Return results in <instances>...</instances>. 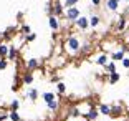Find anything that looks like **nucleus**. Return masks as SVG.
<instances>
[{"label": "nucleus", "instance_id": "7", "mask_svg": "<svg viewBox=\"0 0 129 121\" xmlns=\"http://www.w3.org/2000/svg\"><path fill=\"white\" fill-rule=\"evenodd\" d=\"M127 17H124V15H121L118 18V22H116V25H114V28H116V32H119V33H121V32H124L126 28H127Z\"/></svg>", "mask_w": 129, "mask_h": 121}, {"label": "nucleus", "instance_id": "27", "mask_svg": "<svg viewBox=\"0 0 129 121\" xmlns=\"http://www.w3.org/2000/svg\"><path fill=\"white\" fill-rule=\"evenodd\" d=\"M78 2H80V0H63L61 4H63L64 8H70V7H76V5H78Z\"/></svg>", "mask_w": 129, "mask_h": 121}, {"label": "nucleus", "instance_id": "8", "mask_svg": "<svg viewBox=\"0 0 129 121\" xmlns=\"http://www.w3.org/2000/svg\"><path fill=\"white\" fill-rule=\"evenodd\" d=\"M129 48H126V46H121L119 50H116V52L111 55V60L113 61H122V58L126 57V52H127Z\"/></svg>", "mask_w": 129, "mask_h": 121}, {"label": "nucleus", "instance_id": "31", "mask_svg": "<svg viewBox=\"0 0 129 121\" xmlns=\"http://www.w3.org/2000/svg\"><path fill=\"white\" fill-rule=\"evenodd\" d=\"M7 68H8V60L7 58H0V71H4Z\"/></svg>", "mask_w": 129, "mask_h": 121}, {"label": "nucleus", "instance_id": "10", "mask_svg": "<svg viewBox=\"0 0 129 121\" xmlns=\"http://www.w3.org/2000/svg\"><path fill=\"white\" fill-rule=\"evenodd\" d=\"M25 66H27V71H35V70L40 68V60L38 58H28Z\"/></svg>", "mask_w": 129, "mask_h": 121}, {"label": "nucleus", "instance_id": "16", "mask_svg": "<svg viewBox=\"0 0 129 121\" xmlns=\"http://www.w3.org/2000/svg\"><path fill=\"white\" fill-rule=\"evenodd\" d=\"M91 52V43L88 42V40H84V42H81V48H80V55H83V57H86L88 53Z\"/></svg>", "mask_w": 129, "mask_h": 121}, {"label": "nucleus", "instance_id": "21", "mask_svg": "<svg viewBox=\"0 0 129 121\" xmlns=\"http://www.w3.org/2000/svg\"><path fill=\"white\" fill-rule=\"evenodd\" d=\"M103 68H104V71H106L108 75H109V73L118 71V70H116V61H108V63L104 65V66H103Z\"/></svg>", "mask_w": 129, "mask_h": 121}, {"label": "nucleus", "instance_id": "24", "mask_svg": "<svg viewBox=\"0 0 129 121\" xmlns=\"http://www.w3.org/2000/svg\"><path fill=\"white\" fill-rule=\"evenodd\" d=\"M8 46H10V45H7V43H0V58H7Z\"/></svg>", "mask_w": 129, "mask_h": 121}, {"label": "nucleus", "instance_id": "15", "mask_svg": "<svg viewBox=\"0 0 129 121\" xmlns=\"http://www.w3.org/2000/svg\"><path fill=\"white\" fill-rule=\"evenodd\" d=\"M108 61H109V58H108L106 53H101V55H98V57L94 58V63L98 65V66H104Z\"/></svg>", "mask_w": 129, "mask_h": 121}, {"label": "nucleus", "instance_id": "12", "mask_svg": "<svg viewBox=\"0 0 129 121\" xmlns=\"http://www.w3.org/2000/svg\"><path fill=\"white\" fill-rule=\"evenodd\" d=\"M38 96H40V91L37 90V88H28V91H27V98L30 100V101H37L38 100Z\"/></svg>", "mask_w": 129, "mask_h": 121}, {"label": "nucleus", "instance_id": "19", "mask_svg": "<svg viewBox=\"0 0 129 121\" xmlns=\"http://www.w3.org/2000/svg\"><path fill=\"white\" fill-rule=\"evenodd\" d=\"M42 98H43V101H45V103H50V101H53V100L56 98V95H55L53 91H43Z\"/></svg>", "mask_w": 129, "mask_h": 121}, {"label": "nucleus", "instance_id": "26", "mask_svg": "<svg viewBox=\"0 0 129 121\" xmlns=\"http://www.w3.org/2000/svg\"><path fill=\"white\" fill-rule=\"evenodd\" d=\"M8 119H12V121H22V116H20L18 111H8Z\"/></svg>", "mask_w": 129, "mask_h": 121}, {"label": "nucleus", "instance_id": "2", "mask_svg": "<svg viewBox=\"0 0 129 121\" xmlns=\"http://www.w3.org/2000/svg\"><path fill=\"white\" fill-rule=\"evenodd\" d=\"M81 15V8L76 5V7H70V8H64V18L68 20L70 23H75L76 18Z\"/></svg>", "mask_w": 129, "mask_h": 121}, {"label": "nucleus", "instance_id": "41", "mask_svg": "<svg viewBox=\"0 0 129 121\" xmlns=\"http://www.w3.org/2000/svg\"><path fill=\"white\" fill-rule=\"evenodd\" d=\"M127 52H129V50H127Z\"/></svg>", "mask_w": 129, "mask_h": 121}, {"label": "nucleus", "instance_id": "23", "mask_svg": "<svg viewBox=\"0 0 129 121\" xmlns=\"http://www.w3.org/2000/svg\"><path fill=\"white\" fill-rule=\"evenodd\" d=\"M20 105H22L20 100H12L10 105H8V110H10V111H18L20 110Z\"/></svg>", "mask_w": 129, "mask_h": 121}, {"label": "nucleus", "instance_id": "5", "mask_svg": "<svg viewBox=\"0 0 129 121\" xmlns=\"http://www.w3.org/2000/svg\"><path fill=\"white\" fill-rule=\"evenodd\" d=\"M51 5H53V15L55 17H58V18L64 17V7H63V4H61V0H55Z\"/></svg>", "mask_w": 129, "mask_h": 121}, {"label": "nucleus", "instance_id": "42", "mask_svg": "<svg viewBox=\"0 0 129 121\" xmlns=\"http://www.w3.org/2000/svg\"><path fill=\"white\" fill-rule=\"evenodd\" d=\"M127 7H129V5H127Z\"/></svg>", "mask_w": 129, "mask_h": 121}, {"label": "nucleus", "instance_id": "35", "mask_svg": "<svg viewBox=\"0 0 129 121\" xmlns=\"http://www.w3.org/2000/svg\"><path fill=\"white\" fill-rule=\"evenodd\" d=\"M101 4H103V0H91V7H96V8H98Z\"/></svg>", "mask_w": 129, "mask_h": 121}, {"label": "nucleus", "instance_id": "37", "mask_svg": "<svg viewBox=\"0 0 129 121\" xmlns=\"http://www.w3.org/2000/svg\"><path fill=\"white\" fill-rule=\"evenodd\" d=\"M51 81H53V83H58V81H60V78H58V76H53V78H51Z\"/></svg>", "mask_w": 129, "mask_h": 121}, {"label": "nucleus", "instance_id": "40", "mask_svg": "<svg viewBox=\"0 0 129 121\" xmlns=\"http://www.w3.org/2000/svg\"><path fill=\"white\" fill-rule=\"evenodd\" d=\"M126 2H129V0H126Z\"/></svg>", "mask_w": 129, "mask_h": 121}, {"label": "nucleus", "instance_id": "14", "mask_svg": "<svg viewBox=\"0 0 129 121\" xmlns=\"http://www.w3.org/2000/svg\"><path fill=\"white\" fill-rule=\"evenodd\" d=\"M99 114H104V116H109L111 114V105H106V103H99L98 106Z\"/></svg>", "mask_w": 129, "mask_h": 121}, {"label": "nucleus", "instance_id": "4", "mask_svg": "<svg viewBox=\"0 0 129 121\" xmlns=\"http://www.w3.org/2000/svg\"><path fill=\"white\" fill-rule=\"evenodd\" d=\"M48 27L55 32V33H56V32H60L61 30V22H60V18H58V17H55V15H50L48 17Z\"/></svg>", "mask_w": 129, "mask_h": 121}, {"label": "nucleus", "instance_id": "20", "mask_svg": "<svg viewBox=\"0 0 129 121\" xmlns=\"http://www.w3.org/2000/svg\"><path fill=\"white\" fill-rule=\"evenodd\" d=\"M119 80H121V75H119L118 71L109 73V75H108V81H109V85H116Z\"/></svg>", "mask_w": 129, "mask_h": 121}, {"label": "nucleus", "instance_id": "34", "mask_svg": "<svg viewBox=\"0 0 129 121\" xmlns=\"http://www.w3.org/2000/svg\"><path fill=\"white\" fill-rule=\"evenodd\" d=\"M8 119V113L5 111H0V121H7Z\"/></svg>", "mask_w": 129, "mask_h": 121}, {"label": "nucleus", "instance_id": "30", "mask_svg": "<svg viewBox=\"0 0 129 121\" xmlns=\"http://www.w3.org/2000/svg\"><path fill=\"white\" fill-rule=\"evenodd\" d=\"M20 32H22V35H28L31 32V28H30V25H27V23H23L22 27H20Z\"/></svg>", "mask_w": 129, "mask_h": 121}, {"label": "nucleus", "instance_id": "32", "mask_svg": "<svg viewBox=\"0 0 129 121\" xmlns=\"http://www.w3.org/2000/svg\"><path fill=\"white\" fill-rule=\"evenodd\" d=\"M45 12H46V15H53V5H51V4H46L45 5Z\"/></svg>", "mask_w": 129, "mask_h": 121}, {"label": "nucleus", "instance_id": "28", "mask_svg": "<svg viewBox=\"0 0 129 121\" xmlns=\"http://www.w3.org/2000/svg\"><path fill=\"white\" fill-rule=\"evenodd\" d=\"M56 91L60 93V95H64V93H66V85H64L63 81H58L56 83Z\"/></svg>", "mask_w": 129, "mask_h": 121}, {"label": "nucleus", "instance_id": "25", "mask_svg": "<svg viewBox=\"0 0 129 121\" xmlns=\"http://www.w3.org/2000/svg\"><path fill=\"white\" fill-rule=\"evenodd\" d=\"M68 114L71 118H78L81 114V111H80V108H78V106H71V108L68 110Z\"/></svg>", "mask_w": 129, "mask_h": 121}, {"label": "nucleus", "instance_id": "18", "mask_svg": "<svg viewBox=\"0 0 129 121\" xmlns=\"http://www.w3.org/2000/svg\"><path fill=\"white\" fill-rule=\"evenodd\" d=\"M98 116H99V111L96 110V108H91V110L84 114V118H86L88 121H96V119H98Z\"/></svg>", "mask_w": 129, "mask_h": 121}, {"label": "nucleus", "instance_id": "33", "mask_svg": "<svg viewBox=\"0 0 129 121\" xmlns=\"http://www.w3.org/2000/svg\"><path fill=\"white\" fill-rule=\"evenodd\" d=\"M122 68H126V70H129V57H124L122 58Z\"/></svg>", "mask_w": 129, "mask_h": 121}, {"label": "nucleus", "instance_id": "22", "mask_svg": "<svg viewBox=\"0 0 129 121\" xmlns=\"http://www.w3.org/2000/svg\"><path fill=\"white\" fill-rule=\"evenodd\" d=\"M46 106H48V110H50V111H58V110H60V100L55 98L53 101L46 103Z\"/></svg>", "mask_w": 129, "mask_h": 121}, {"label": "nucleus", "instance_id": "29", "mask_svg": "<svg viewBox=\"0 0 129 121\" xmlns=\"http://www.w3.org/2000/svg\"><path fill=\"white\" fill-rule=\"evenodd\" d=\"M37 37H38V35L35 33V32H30L28 35H25V42H27V43H31V42H35V40H37Z\"/></svg>", "mask_w": 129, "mask_h": 121}, {"label": "nucleus", "instance_id": "11", "mask_svg": "<svg viewBox=\"0 0 129 121\" xmlns=\"http://www.w3.org/2000/svg\"><path fill=\"white\" fill-rule=\"evenodd\" d=\"M17 58H18V50H17V46L10 45V46H8V55H7V60H8V61H15Z\"/></svg>", "mask_w": 129, "mask_h": 121}, {"label": "nucleus", "instance_id": "13", "mask_svg": "<svg viewBox=\"0 0 129 121\" xmlns=\"http://www.w3.org/2000/svg\"><path fill=\"white\" fill-rule=\"evenodd\" d=\"M99 25H101V17H99V15L94 13V15L89 17V28H94V30H96Z\"/></svg>", "mask_w": 129, "mask_h": 121}, {"label": "nucleus", "instance_id": "6", "mask_svg": "<svg viewBox=\"0 0 129 121\" xmlns=\"http://www.w3.org/2000/svg\"><path fill=\"white\" fill-rule=\"evenodd\" d=\"M122 0H104V8L108 12H118Z\"/></svg>", "mask_w": 129, "mask_h": 121}, {"label": "nucleus", "instance_id": "17", "mask_svg": "<svg viewBox=\"0 0 129 121\" xmlns=\"http://www.w3.org/2000/svg\"><path fill=\"white\" fill-rule=\"evenodd\" d=\"M33 80H35L33 71H25L23 76H22V83L23 85H31V83H33Z\"/></svg>", "mask_w": 129, "mask_h": 121}, {"label": "nucleus", "instance_id": "3", "mask_svg": "<svg viewBox=\"0 0 129 121\" xmlns=\"http://www.w3.org/2000/svg\"><path fill=\"white\" fill-rule=\"evenodd\" d=\"M75 27L78 28V30H81V32H86L88 28H89V18L84 17V15H80L78 18H76V22H75Z\"/></svg>", "mask_w": 129, "mask_h": 121}, {"label": "nucleus", "instance_id": "1", "mask_svg": "<svg viewBox=\"0 0 129 121\" xmlns=\"http://www.w3.org/2000/svg\"><path fill=\"white\" fill-rule=\"evenodd\" d=\"M63 48H64V53H66L68 57H76V55H80L81 38L76 33H71L70 37H66V40H64V43H63Z\"/></svg>", "mask_w": 129, "mask_h": 121}, {"label": "nucleus", "instance_id": "9", "mask_svg": "<svg viewBox=\"0 0 129 121\" xmlns=\"http://www.w3.org/2000/svg\"><path fill=\"white\" fill-rule=\"evenodd\" d=\"M122 113H124V106H122L121 103H114V105H111V114L109 116L118 118V116H121Z\"/></svg>", "mask_w": 129, "mask_h": 121}, {"label": "nucleus", "instance_id": "38", "mask_svg": "<svg viewBox=\"0 0 129 121\" xmlns=\"http://www.w3.org/2000/svg\"><path fill=\"white\" fill-rule=\"evenodd\" d=\"M126 121H129V114H127V119H126Z\"/></svg>", "mask_w": 129, "mask_h": 121}, {"label": "nucleus", "instance_id": "36", "mask_svg": "<svg viewBox=\"0 0 129 121\" xmlns=\"http://www.w3.org/2000/svg\"><path fill=\"white\" fill-rule=\"evenodd\" d=\"M122 15H124V17H126V15H129V7H126L124 10H122Z\"/></svg>", "mask_w": 129, "mask_h": 121}, {"label": "nucleus", "instance_id": "39", "mask_svg": "<svg viewBox=\"0 0 129 121\" xmlns=\"http://www.w3.org/2000/svg\"><path fill=\"white\" fill-rule=\"evenodd\" d=\"M0 37H2V30H0Z\"/></svg>", "mask_w": 129, "mask_h": 121}]
</instances>
